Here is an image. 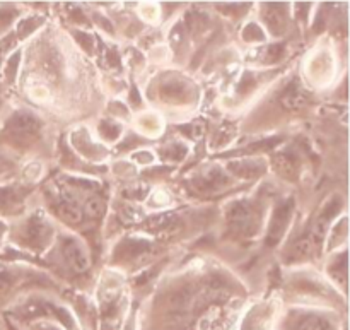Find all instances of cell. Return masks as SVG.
<instances>
[{
    "label": "cell",
    "instance_id": "obj_1",
    "mask_svg": "<svg viewBox=\"0 0 350 330\" xmlns=\"http://www.w3.org/2000/svg\"><path fill=\"white\" fill-rule=\"evenodd\" d=\"M64 255L68 266H70L77 274L85 272V270L91 267V257H89L88 249H85L81 242L70 240V242L65 243Z\"/></svg>",
    "mask_w": 350,
    "mask_h": 330
},
{
    "label": "cell",
    "instance_id": "obj_2",
    "mask_svg": "<svg viewBox=\"0 0 350 330\" xmlns=\"http://www.w3.org/2000/svg\"><path fill=\"white\" fill-rule=\"evenodd\" d=\"M58 216H60L64 221L70 223V225H75L82 219V211L79 209V205L75 202H68L64 201L60 205H58Z\"/></svg>",
    "mask_w": 350,
    "mask_h": 330
},
{
    "label": "cell",
    "instance_id": "obj_3",
    "mask_svg": "<svg viewBox=\"0 0 350 330\" xmlns=\"http://www.w3.org/2000/svg\"><path fill=\"white\" fill-rule=\"evenodd\" d=\"M16 129L21 130V132L34 134L40 129V122L31 113H21V115L16 116Z\"/></svg>",
    "mask_w": 350,
    "mask_h": 330
},
{
    "label": "cell",
    "instance_id": "obj_4",
    "mask_svg": "<svg viewBox=\"0 0 350 330\" xmlns=\"http://www.w3.org/2000/svg\"><path fill=\"white\" fill-rule=\"evenodd\" d=\"M106 212V204L101 197H91L84 205V214L91 219H99Z\"/></svg>",
    "mask_w": 350,
    "mask_h": 330
},
{
    "label": "cell",
    "instance_id": "obj_5",
    "mask_svg": "<svg viewBox=\"0 0 350 330\" xmlns=\"http://www.w3.org/2000/svg\"><path fill=\"white\" fill-rule=\"evenodd\" d=\"M296 330H334L330 322L321 317H306L297 324Z\"/></svg>",
    "mask_w": 350,
    "mask_h": 330
},
{
    "label": "cell",
    "instance_id": "obj_6",
    "mask_svg": "<svg viewBox=\"0 0 350 330\" xmlns=\"http://www.w3.org/2000/svg\"><path fill=\"white\" fill-rule=\"evenodd\" d=\"M303 103H304L303 96H301L299 92H296V91L291 92V94H287L286 98H284V105L289 106V108H299Z\"/></svg>",
    "mask_w": 350,
    "mask_h": 330
}]
</instances>
